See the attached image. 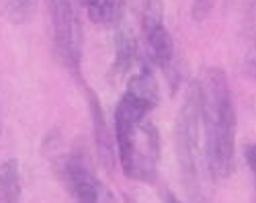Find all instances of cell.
<instances>
[{"instance_id":"6da1fadb","label":"cell","mask_w":256,"mask_h":203,"mask_svg":"<svg viewBox=\"0 0 256 203\" xmlns=\"http://www.w3.org/2000/svg\"><path fill=\"white\" fill-rule=\"evenodd\" d=\"M160 100L158 82L148 66H142L115 109V144L121 170L127 178L152 182L158 170L160 138L150 113Z\"/></svg>"},{"instance_id":"7a4b0ae2","label":"cell","mask_w":256,"mask_h":203,"mask_svg":"<svg viewBox=\"0 0 256 203\" xmlns=\"http://www.w3.org/2000/svg\"><path fill=\"white\" fill-rule=\"evenodd\" d=\"M199 88L207 166L216 178H228L236 160L238 119L226 72L222 68H207Z\"/></svg>"},{"instance_id":"3957f363","label":"cell","mask_w":256,"mask_h":203,"mask_svg":"<svg viewBox=\"0 0 256 203\" xmlns=\"http://www.w3.org/2000/svg\"><path fill=\"white\" fill-rule=\"evenodd\" d=\"M199 140H201V88L199 82H193L186 90L182 107L178 109L174 142L176 158L184 185L193 189L199 178Z\"/></svg>"},{"instance_id":"277c9868","label":"cell","mask_w":256,"mask_h":203,"mask_svg":"<svg viewBox=\"0 0 256 203\" xmlns=\"http://www.w3.org/2000/svg\"><path fill=\"white\" fill-rule=\"evenodd\" d=\"M56 170L74 203H109L111 195L94 174L84 152L72 150L56 162Z\"/></svg>"},{"instance_id":"5b68a950","label":"cell","mask_w":256,"mask_h":203,"mask_svg":"<svg viewBox=\"0 0 256 203\" xmlns=\"http://www.w3.org/2000/svg\"><path fill=\"white\" fill-rule=\"evenodd\" d=\"M48 10L54 29V52L70 72H78L82 58V37L74 0H48Z\"/></svg>"},{"instance_id":"8992f818","label":"cell","mask_w":256,"mask_h":203,"mask_svg":"<svg viewBox=\"0 0 256 203\" xmlns=\"http://www.w3.org/2000/svg\"><path fill=\"white\" fill-rule=\"evenodd\" d=\"M146 35V44H148V54H150V60L162 70L172 66V58H174V42L172 35L168 33L164 23L152 25L144 29Z\"/></svg>"},{"instance_id":"52a82bcc","label":"cell","mask_w":256,"mask_h":203,"mask_svg":"<svg viewBox=\"0 0 256 203\" xmlns=\"http://www.w3.org/2000/svg\"><path fill=\"white\" fill-rule=\"evenodd\" d=\"M136 60H138V44H136L134 35H130L127 31H119L117 42H115V60L109 70L111 82H117V80L130 74Z\"/></svg>"},{"instance_id":"ba28073f","label":"cell","mask_w":256,"mask_h":203,"mask_svg":"<svg viewBox=\"0 0 256 203\" xmlns=\"http://www.w3.org/2000/svg\"><path fill=\"white\" fill-rule=\"evenodd\" d=\"M23 176L16 158L0 162V203H20Z\"/></svg>"},{"instance_id":"9c48e42d","label":"cell","mask_w":256,"mask_h":203,"mask_svg":"<svg viewBox=\"0 0 256 203\" xmlns=\"http://www.w3.org/2000/svg\"><path fill=\"white\" fill-rule=\"evenodd\" d=\"M90 111H92V126H94V140H96V148L100 150V156L106 164H111V156L115 154L113 150V136L109 134L104 126V117H102V109L98 105L96 96L90 92Z\"/></svg>"},{"instance_id":"30bf717a","label":"cell","mask_w":256,"mask_h":203,"mask_svg":"<svg viewBox=\"0 0 256 203\" xmlns=\"http://www.w3.org/2000/svg\"><path fill=\"white\" fill-rule=\"evenodd\" d=\"M80 4L86 10V16L94 25H113L121 10L119 0H80Z\"/></svg>"},{"instance_id":"8fae6325","label":"cell","mask_w":256,"mask_h":203,"mask_svg":"<svg viewBox=\"0 0 256 203\" xmlns=\"http://www.w3.org/2000/svg\"><path fill=\"white\" fill-rule=\"evenodd\" d=\"M33 4H35V0H6V12L10 16V21L23 23L29 16Z\"/></svg>"},{"instance_id":"7c38bea8","label":"cell","mask_w":256,"mask_h":203,"mask_svg":"<svg viewBox=\"0 0 256 203\" xmlns=\"http://www.w3.org/2000/svg\"><path fill=\"white\" fill-rule=\"evenodd\" d=\"M213 4H216V0H195L193 8H190V16H193L195 21H203V18L213 10Z\"/></svg>"},{"instance_id":"4fadbf2b","label":"cell","mask_w":256,"mask_h":203,"mask_svg":"<svg viewBox=\"0 0 256 203\" xmlns=\"http://www.w3.org/2000/svg\"><path fill=\"white\" fill-rule=\"evenodd\" d=\"M244 158L248 162V166L252 170V176H254V189H256V144H248L244 148Z\"/></svg>"},{"instance_id":"5bb4252c","label":"cell","mask_w":256,"mask_h":203,"mask_svg":"<svg viewBox=\"0 0 256 203\" xmlns=\"http://www.w3.org/2000/svg\"><path fill=\"white\" fill-rule=\"evenodd\" d=\"M166 203H182V201H180V199H176L174 195H168V197H166Z\"/></svg>"},{"instance_id":"9a60e30c","label":"cell","mask_w":256,"mask_h":203,"mask_svg":"<svg viewBox=\"0 0 256 203\" xmlns=\"http://www.w3.org/2000/svg\"><path fill=\"white\" fill-rule=\"evenodd\" d=\"M0 134H2V124H0Z\"/></svg>"}]
</instances>
